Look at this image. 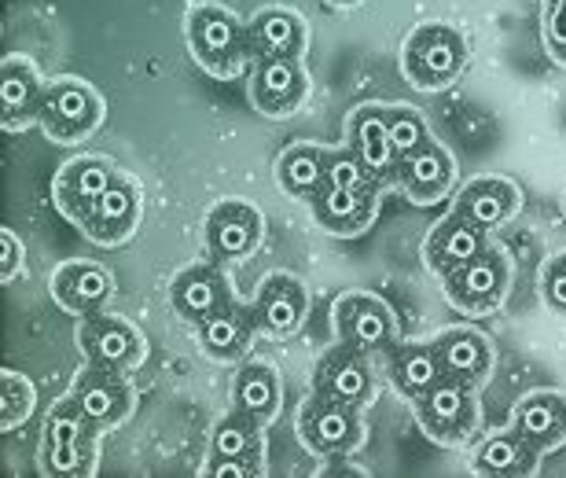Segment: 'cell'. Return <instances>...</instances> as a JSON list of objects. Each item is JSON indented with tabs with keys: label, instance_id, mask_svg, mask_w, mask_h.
<instances>
[{
	"label": "cell",
	"instance_id": "obj_1",
	"mask_svg": "<svg viewBox=\"0 0 566 478\" xmlns=\"http://www.w3.org/2000/svg\"><path fill=\"white\" fill-rule=\"evenodd\" d=\"M99 430L71 397H60L41 424L38 468L49 478H93L99 468Z\"/></svg>",
	"mask_w": 566,
	"mask_h": 478
},
{
	"label": "cell",
	"instance_id": "obj_2",
	"mask_svg": "<svg viewBox=\"0 0 566 478\" xmlns=\"http://www.w3.org/2000/svg\"><path fill=\"white\" fill-rule=\"evenodd\" d=\"M185 41L196 66L213 82H232L254 63L247 22L221 4H191L185 15Z\"/></svg>",
	"mask_w": 566,
	"mask_h": 478
},
{
	"label": "cell",
	"instance_id": "obj_3",
	"mask_svg": "<svg viewBox=\"0 0 566 478\" xmlns=\"http://www.w3.org/2000/svg\"><path fill=\"white\" fill-rule=\"evenodd\" d=\"M468 38L449 22H423L401 44V74L420 93H446L468 71Z\"/></svg>",
	"mask_w": 566,
	"mask_h": 478
},
{
	"label": "cell",
	"instance_id": "obj_4",
	"mask_svg": "<svg viewBox=\"0 0 566 478\" xmlns=\"http://www.w3.org/2000/svg\"><path fill=\"white\" fill-rule=\"evenodd\" d=\"M365 408L343 405L335 397L324 394H310L294 413V435L313 457L321 460H349L354 453L365 446L368 427H365Z\"/></svg>",
	"mask_w": 566,
	"mask_h": 478
},
{
	"label": "cell",
	"instance_id": "obj_5",
	"mask_svg": "<svg viewBox=\"0 0 566 478\" xmlns=\"http://www.w3.org/2000/svg\"><path fill=\"white\" fill-rule=\"evenodd\" d=\"M107 104L85 77H52L41 104V129L55 144H82L104 125Z\"/></svg>",
	"mask_w": 566,
	"mask_h": 478
},
{
	"label": "cell",
	"instance_id": "obj_6",
	"mask_svg": "<svg viewBox=\"0 0 566 478\" xmlns=\"http://www.w3.org/2000/svg\"><path fill=\"white\" fill-rule=\"evenodd\" d=\"M474 391L479 386L441 375L427 394L412 402L416 424H420L423 435L438 446H468L474 430H479V394Z\"/></svg>",
	"mask_w": 566,
	"mask_h": 478
},
{
	"label": "cell",
	"instance_id": "obj_7",
	"mask_svg": "<svg viewBox=\"0 0 566 478\" xmlns=\"http://www.w3.org/2000/svg\"><path fill=\"white\" fill-rule=\"evenodd\" d=\"M512 291V258L501 247L482 250L479 258L441 277V294L463 316H490L507 302Z\"/></svg>",
	"mask_w": 566,
	"mask_h": 478
},
{
	"label": "cell",
	"instance_id": "obj_8",
	"mask_svg": "<svg viewBox=\"0 0 566 478\" xmlns=\"http://www.w3.org/2000/svg\"><path fill=\"white\" fill-rule=\"evenodd\" d=\"M202 239L207 254L218 266H235V261L254 258L265 243V218L254 202L247 199H221L213 202L202 218Z\"/></svg>",
	"mask_w": 566,
	"mask_h": 478
},
{
	"label": "cell",
	"instance_id": "obj_9",
	"mask_svg": "<svg viewBox=\"0 0 566 478\" xmlns=\"http://www.w3.org/2000/svg\"><path fill=\"white\" fill-rule=\"evenodd\" d=\"M77 350L85 354V364H99V368L115 372H137L147 361V339L129 316L122 313H93L77 321Z\"/></svg>",
	"mask_w": 566,
	"mask_h": 478
},
{
	"label": "cell",
	"instance_id": "obj_10",
	"mask_svg": "<svg viewBox=\"0 0 566 478\" xmlns=\"http://www.w3.org/2000/svg\"><path fill=\"white\" fill-rule=\"evenodd\" d=\"M332 324L343 343L357 346L360 354L376 357L390 354L398 343V316L379 294L371 291H343L332 305Z\"/></svg>",
	"mask_w": 566,
	"mask_h": 478
},
{
	"label": "cell",
	"instance_id": "obj_11",
	"mask_svg": "<svg viewBox=\"0 0 566 478\" xmlns=\"http://www.w3.org/2000/svg\"><path fill=\"white\" fill-rule=\"evenodd\" d=\"M66 397H71L104 435L107 430H118L122 424H129V416L137 413V402H140L137 386L129 383V372L99 368V364L77 368Z\"/></svg>",
	"mask_w": 566,
	"mask_h": 478
},
{
	"label": "cell",
	"instance_id": "obj_12",
	"mask_svg": "<svg viewBox=\"0 0 566 478\" xmlns=\"http://www.w3.org/2000/svg\"><path fill=\"white\" fill-rule=\"evenodd\" d=\"M118 174L122 169L104 155H77L71 163H63L60 174L52 177V202L60 210V218H66L82 232L88 214H93L99 196L115 185Z\"/></svg>",
	"mask_w": 566,
	"mask_h": 478
},
{
	"label": "cell",
	"instance_id": "obj_13",
	"mask_svg": "<svg viewBox=\"0 0 566 478\" xmlns=\"http://www.w3.org/2000/svg\"><path fill=\"white\" fill-rule=\"evenodd\" d=\"M49 294L66 316H93L104 313L111 299L118 294V280L107 266H99L93 258H71L63 266H55L49 277Z\"/></svg>",
	"mask_w": 566,
	"mask_h": 478
},
{
	"label": "cell",
	"instance_id": "obj_14",
	"mask_svg": "<svg viewBox=\"0 0 566 478\" xmlns=\"http://www.w3.org/2000/svg\"><path fill=\"white\" fill-rule=\"evenodd\" d=\"M251 107L262 118L283 122L298 115L310 100V74L302 60H254L251 63V85H247Z\"/></svg>",
	"mask_w": 566,
	"mask_h": 478
},
{
	"label": "cell",
	"instance_id": "obj_15",
	"mask_svg": "<svg viewBox=\"0 0 566 478\" xmlns=\"http://www.w3.org/2000/svg\"><path fill=\"white\" fill-rule=\"evenodd\" d=\"M313 391L324 397H335V402H343V405L368 408L379 394L376 372H371V357L338 339V343L332 350H324L321 361H316Z\"/></svg>",
	"mask_w": 566,
	"mask_h": 478
},
{
	"label": "cell",
	"instance_id": "obj_16",
	"mask_svg": "<svg viewBox=\"0 0 566 478\" xmlns=\"http://www.w3.org/2000/svg\"><path fill=\"white\" fill-rule=\"evenodd\" d=\"M140 218H144L140 180L129 174H118V180L99 196L93 214H88L82 232L88 243H96V247H126L129 239L137 236Z\"/></svg>",
	"mask_w": 566,
	"mask_h": 478
},
{
	"label": "cell",
	"instance_id": "obj_17",
	"mask_svg": "<svg viewBox=\"0 0 566 478\" xmlns=\"http://www.w3.org/2000/svg\"><path fill=\"white\" fill-rule=\"evenodd\" d=\"M305 316H310V288L291 272H269L254 294L258 332L283 343V339L302 332Z\"/></svg>",
	"mask_w": 566,
	"mask_h": 478
},
{
	"label": "cell",
	"instance_id": "obj_18",
	"mask_svg": "<svg viewBox=\"0 0 566 478\" xmlns=\"http://www.w3.org/2000/svg\"><path fill=\"white\" fill-rule=\"evenodd\" d=\"M44 89H49V82L41 77L30 55H4V63H0V125H4V133H22L41 125Z\"/></svg>",
	"mask_w": 566,
	"mask_h": 478
},
{
	"label": "cell",
	"instance_id": "obj_19",
	"mask_svg": "<svg viewBox=\"0 0 566 478\" xmlns=\"http://www.w3.org/2000/svg\"><path fill=\"white\" fill-rule=\"evenodd\" d=\"M235 299L232 283L224 277V266L218 261H199V266H185L169 283V305L185 324H202L207 316H213L221 305H229Z\"/></svg>",
	"mask_w": 566,
	"mask_h": 478
},
{
	"label": "cell",
	"instance_id": "obj_20",
	"mask_svg": "<svg viewBox=\"0 0 566 478\" xmlns=\"http://www.w3.org/2000/svg\"><path fill=\"white\" fill-rule=\"evenodd\" d=\"M452 180H457V163H452L449 147L430 136L423 147H416L412 155L401 158L394 185L412 207H434V202L449 196Z\"/></svg>",
	"mask_w": 566,
	"mask_h": 478
},
{
	"label": "cell",
	"instance_id": "obj_21",
	"mask_svg": "<svg viewBox=\"0 0 566 478\" xmlns=\"http://www.w3.org/2000/svg\"><path fill=\"white\" fill-rule=\"evenodd\" d=\"M251 60H305L310 52V22L294 8L269 4L247 19Z\"/></svg>",
	"mask_w": 566,
	"mask_h": 478
},
{
	"label": "cell",
	"instance_id": "obj_22",
	"mask_svg": "<svg viewBox=\"0 0 566 478\" xmlns=\"http://www.w3.org/2000/svg\"><path fill=\"white\" fill-rule=\"evenodd\" d=\"M490 247H493L490 232L468 221L463 214L449 210L438 225H430V232L423 239V266L441 280V277H449V272H457L460 266H468V261H474Z\"/></svg>",
	"mask_w": 566,
	"mask_h": 478
},
{
	"label": "cell",
	"instance_id": "obj_23",
	"mask_svg": "<svg viewBox=\"0 0 566 478\" xmlns=\"http://www.w3.org/2000/svg\"><path fill=\"white\" fill-rule=\"evenodd\" d=\"M258 335L262 332H258V321H254V302H240V299H232L202 324H196V339H199L202 354L218 364L247 361Z\"/></svg>",
	"mask_w": 566,
	"mask_h": 478
},
{
	"label": "cell",
	"instance_id": "obj_24",
	"mask_svg": "<svg viewBox=\"0 0 566 478\" xmlns=\"http://www.w3.org/2000/svg\"><path fill=\"white\" fill-rule=\"evenodd\" d=\"M452 210L474 221L479 229L496 232L523 210V188H518L512 177H501V174L471 177L468 185L457 191V199H452Z\"/></svg>",
	"mask_w": 566,
	"mask_h": 478
},
{
	"label": "cell",
	"instance_id": "obj_25",
	"mask_svg": "<svg viewBox=\"0 0 566 478\" xmlns=\"http://www.w3.org/2000/svg\"><path fill=\"white\" fill-rule=\"evenodd\" d=\"M512 427L545 460L566 446V397L559 391H530L512 408Z\"/></svg>",
	"mask_w": 566,
	"mask_h": 478
},
{
	"label": "cell",
	"instance_id": "obj_26",
	"mask_svg": "<svg viewBox=\"0 0 566 478\" xmlns=\"http://www.w3.org/2000/svg\"><path fill=\"white\" fill-rule=\"evenodd\" d=\"M346 144L365 158V166L376 174L382 185H394L398 177V163L401 155L394 152L390 129H387V115H382V104H360L354 115L346 118Z\"/></svg>",
	"mask_w": 566,
	"mask_h": 478
},
{
	"label": "cell",
	"instance_id": "obj_27",
	"mask_svg": "<svg viewBox=\"0 0 566 478\" xmlns=\"http://www.w3.org/2000/svg\"><path fill=\"white\" fill-rule=\"evenodd\" d=\"M438 346V357H441V368L446 375L460 383H471V386H485L490 375L496 368V354H493V343L485 339L479 328H449L434 339Z\"/></svg>",
	"mask_w": 566,
	"mask_h": 478
},
{
	"label": "cell",
	"instance_id": "obj_28",
	"mask_svg": "<svg viewBox=\"0 0 566 478\" xmlns=\"http://www.w3.org/2000/svg\"><path fill=\"white\" fill-rule=\"evenodd\" d=\"M232 408H240L262 427H269L283 413V383L269 361L247 357L235 364L232 375Z\"/></svg>",
	"mask_w": 566,
	"mask_h": 478
},
{
	"label": "cell",
	"instance_id": "obj_29",
	"mask_svg": "<svg viewBox=\"0 0 566 478\" xmlns=\"http://www.w3.org/2000/svg\"><path fill=\"white\" fill-rule=\"evenodd\" d=\"M379 199L382 196H360V191H343L327 185L321 196H313L310 210L313 221L321 225L327 236L349 239V236H365L379 218Z\"/></svg>",
	"mask_w": 566,
	"mask_h": 478
},
{
	"label": "cell",
	"instance_id": "obj_30",
	"mask_svg": "<svg viewBox=\"0 0 566 478\" xmlns=\"http://www.w3.org/2000/svg\"><path fill=\"white\" fill-rule=\"evenodd\" d=\"M387 372H390V383L405 402H416L420 394H427L434 386L446 368H441V357H438V346L434 339L430 343H416V339H398L387 354Z\"/></svg>",
	"mask_w": 566,
	"mask_h": 478
},
{
	"label": "cell",
	"instance_id": "obj_31",
	"mask_svg": "<svg viewBox=\"0 0 566 478\" xmlns=\"http://www.w3.org/2000/svg\"><path fill=\"white\" fill-rule=\"evenodd\" d=\"M537 468L541 457L526 446L523 435L512 424L504 430H493L471 457V471L482 478H523V475H537Z\"/></svg>",
	"mask_w": 566,
	"mask_h": 478
},
{
	"label": "cell",
	"instance_id": "obj_32",
	"mask_svg": "<svg viewBox=\"0 0 566 478\" xmlns=\"http://www.w3.org/2000/svg\"><path fill=\"white\" fill-rule=\"evenodd\" d=\"M276 188L283 196L313 202L327 188V169H324V147L316 144H287L273 166Z\"/></svg>",
	"mask_w": 566,
	"mask_h": 478
},
{
	"label": "cell",
	"instance_id": "obj_33",
	"mask_svg": "<svg viewBox=\"0 0 566 478\" xmlns=\"http://www.w3.org/2000/svg\"><path fill=\"white\" fill-rule=\"evenodd\" d=\"M251 453H265V427L247 413H240V408H229V413L210 427L207 460L251 457Z\"/></svg>",
	"mask_w": 566,
	"mask_h": 478
},
{
	"label": "cell",
	"instance_id": "obj_34",
	"mask_svg": "<svg viewBox=\"0 0 566 478\" xmlns=\"http://www.w3.org/2000/svg\"><path fill=\"white\" fill-rule=\"evenodd\" d=\"M324 169H327V185L343 188V191H360V196H382L387 185L371 174L354 147H324Z\"/></svg>",
	"mask_w": 566,
	"mask_h": 478
},
{
	"label": "cell",
	"instance_id": "obj_35",
	"mask_svg": "<svg viewBox=\"0 0 566 478\" xmlns=\"http://www.w3.org/2000/svg\"><path fill=\"white\" fill-rule=\"evenodd\" d=\"M33 408H38L33 380L15 368H4V375H0V430L4 435L19 430L33 416Z\"/></svg>",
	"mask_w": 566,
	"mask_h": 478
},
{
	"label": "cell",
	"instance_id": "obj_36",
	"mask_svg": "<svg viewBox=\"0 0 566 478\" xmlns=\"http://www.w3.org/2000/svg\"><path fill=\"white\" fill-rule=\"evenodd\" d=\"M382 115H387V129H390V141H394V152L401 158L412 155L416 147H423L430 141V129H427V118L420 107H409V104H382Z\"/></svg>",
	"mask_w": 566,
	"mask_h": 478
},
{
	"label": "cell",
	"instance_id": "obj_37",
	"mask_svg": "<svg viewBox=\"0 0 566 478\" xmlns=\"http://www.w3.org/2000/svg\"><path fill=\"white\" fill-rule=\"evenodd\" d=\"M541 41L548 60L566 71V0H541Z\"/></svg>",
	"mask_w": 566,
	"mask_h": 478
},
{
	"label": "cell",
	"instance_id": "obj_38",
	"mask_svg": "<svg viewBox=\"0 0 566 478\" xmlns=\"http://www.w3.org/2000/svg\"><path fill=\"white\" fill-rule=\"evenodd\" d=\"M541 299L552 313L566 316V250L552 254L541 269Z\"/></svg>",
	"mask_w": 566,
	"mask_h": 478
},
{
	"label": "cell",
	"instance_id": "obj_39",
	"mask_svg": "<svg viewBox=\"0 0 566 478\" xmlns=\"http://www.w3.org/2000/svg\"><path fill=\"white\" fill-rule=\"evenodd\" d=\"M265 453H251V457H229V460H202L207 478H262L265 475Z\"/></svg>",
	"mask_w": 566,
	"mask_h": 478
},
{
	"label": "cell",
	"instance_id": "obj_40",
	"mask_svg": "<svg viewBox=\"0 0 566 478\" xmlns=\"http://www.w3.org/2000/svg\"><path fill=\"white\" fill-rule=\"evenodd\" d=\"M0 247H4V258H0V280L11 283L27 266V247L19 243V236L11 229H0Z\"/></svg>",
	"mask_w": 566,
	"mask_h": 478
},
{
	"label": "cell",
	"instance_id": "obj_41",
	"mask_svg": "<svg viewBox=\"0 0 566 478\" xmlns=\"http://www.w3.org/2000/svg\"><path fill=\"white\" fill-rule=\"evenodd\" d=\"M327 4H332V8H360L365 0H327Z\"/></svg>",
	"mask_w": 566,
	"mask_h": 478
},
{
	"label": "cell",
	"instance_id": "obj_42",
	"mask_svg": "<svg viewBox=\"0 0 566 478\" xmlns=\"http://www.w3.org/2000/svg\"><path fill=\"white\" fill-rule=\"evenodd\" d=\"M563 214H566V191H563Z\"/></svg>",
	"mask_w": 566,
	"mask_h": 478
}]
</instances>
